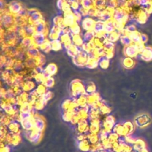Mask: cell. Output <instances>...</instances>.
I'll list each match as a JSON object with an SVG mask.
<instances>
[{
	"instance_id": "30",
	"label": "cell",
	"mask_w": 152,
	"mask_h": 152,
	"mask_svg": "<svg viewBox=\"0 0 152 152\" xmlns=\"http://www.w3.org/2000/svg\"><path fill=\"white\" fill-rule=\"evenodd\" d=\"M133 64H134V62L130 58L125 59L124 62V65L125 67H126L127 68H131L133 65Z\"/></svg>"
},
{
	"instance_id": "1",
	"label": "cell",
	"mask_w": 152,
	"mask_h": 152,
	"mask_svg": "<svg viewBox=\"0 0 152 152\" xmlns=\"http://www.w3.org/2000/svg\"><path fill=\"white\" fill-rule=\"evenodd\" d=\"M43 129L39 126H35L29 131H25L26 138L31 142H38L42 138V132Z\"/></svg>"
},
{
	"instance_id": "13",
	"label": "cell",
	"mask_w": 152,
	"mask_h": 152,
	"mask_svg": "<svg viewBox=\"0 0 152 152\" xmlns=\"http://www.w3.org/2000/svg\"><path fill=\"white\" fill-rule=\"evenodd\" d=\"M100 97L97 93H94L87 96V104L91 107L99 101H100Z\"/></svg>"
},
{
	"instance_id": "33",
	"label": "cell",
	"mask_w": 152,
	"mask_h": 152,
	"mask_svg": "<svg viewBox=\"0 0 152 152\" xmlns=\"http://www.w3.org/2000/svg\"><path fill=\"white\" fill-rule=\"evenodd\" d=\"M87 134H88V133H87V134H77V141L79 142V141H83V140L87 139Z\"/></svg>"
},
{
	"instance_id": "17",
	"label": "cell",
	"mask_w": 152,
	"mask_h": 152,
	"mask_svg": "<svg viewBox=\"0 0 152 152\" xmlns=\"http://www.w3.org/2000/svg\"><path fill=\"white\" fill-rule=\"evenodd\" d=\"M77 114V111H64L63 112V114L62 115V119L66 122H70L72 119V118Z\"/></svg>"
},
{
	"instance_id": "36",
	"label": "cell",
	"mask_w": 152,
	"mask_h": 152,
	"mask_svg": "<svg viewBox=\"0 0 152 152\" xmlns=\"http://www.w3.org/2000/svg\"><path fill=\"white\" fill-rule=\"evenodd\" d=\"M135 30H136L135 27L134 26H133V25L129 26L127 27V28H126L127 31H128V32H129V34H130V33H134V32H135V31H135Z\"/></svg>"
},
{
	"instance_id": "22",
	"label": "cell",
	"mask_w": 152,
	"mask_h": 152,
	"mask_svg": "<svg viewBox=\"0 0 152 152\" xmlns=\"http://www.w3.org/2000/svg\"><path fill=\"white\" fill-rule=\"evenodd\" d=\"M99 110L102 115L107 116L108 115H110L112 110L111 108L108 105H107L105 103H104V102H103V103L102 104L101 106L99 108Z\"/></svg>"
},
{
	"instance_id": "19",
	"label": "cell",
	"mask_w": 152,
	"mask_h": 152,
	"mask_svg": "<svg viewBox=\"0 0 152 152\" xmlns=\"http://www.w3.org/2000/svg\"><path fill=\"white\" fill-rule=\"evenodd\" d=\"M1 125H4L5 126H8L9 125V124L13 121L12 119L8 116L4 112V113H2V112L1 113Z\"/></svg>"
},
{
	"instance_id": "26",
	"label": "cell",
	"mask_w": 152,
	"mask_h": 152,
	"mask_svg": "<svg viewBox=\"0 0 152 152\" xmlns=\"http://www.w3.org/2000/svg\"><path fill=\"white\" fill-rule=\"evenodd\" d=\"M72 100L71 99H66L65 100L62 104V109H63L64 112V111H68L71 106V103H72Z\"/></svg>"
},
{
	"instance_id": "16",
	"label": "cell",
	"mask_w": 152,
	"mask_h": 152,
	"mask_svg": "<svg viewBox=\"0 0 152 152\" xmlns=\"http://www.w3.org/2000/svg\"><path fill=\"white\" fill-rule=\"evenodd\" d=\"M46 103H45V102L43 99L42 96H40L39 97V99L33 104L34 109H35L36 110H42V109H43L44 108V107L46 105Z\"/></svg>"
},
{
	"instance_id": "23",
	"label": "cell",
	"mask_w": 152,
	"mask_h": 152,
	"mask_svg": "<svg viewBox=\"0 0 152 152\" xmlns=\"http://www.w3.org/2000/svg\"><path fill=\"white\" fill-rule=\"evenodd\" d=\"M122 124H123V125H124V128L125 129V131L126 132L127 135H131V134L132 133V132L134 131V124L131 122H130V121L125 122H124Z\"/></svg>"
},
{
	"instance_id": "10",
	"label": "cell",
	"mask_w": 152,
	"mask_h": 152,
	"mask_svg": "<svg viewBox=\"0 0 152 152\" xmlns=\"http://www.w3.org/2000/svg\"><path fill=\"white\" fill-rule=\"evenodd\" d=\"M19 110L21 113L23 114L29 113L34 110L33 104L30 102H26L21 104L20 106H19Z\"/></svg>"
},
{
	"instance_id": "37",
	"label": "cell",
	"mask_w": 152,
	"mask_h": 152,
	"mask_svg": "<svg viewBox=\"0 0 152 152\" xmlns=\"http://www.w3.org/2000/svg\"><path fill=\"white\" fill-rule=\"evenodd\" d=\"M139 3L141 6L146 7L148 5V0H139Z\"/></svg>"
},
{
	"instance_id": "38",
	"label": "cell",
	"mask_w": 152,
	"mask_h": 152,
	"mask_svg": "<svg viewBox=\"0 0 152 152\" xmlns=\"http://www.w3.org/2000/svg\"><path fill=\"white\" fill-rule=\"evenodd\" d=\"M99 152H109V151L105 150H101V151H99Z\"/></svg>"
},
{
	"instance_id": "21",
	"label": "cell",
	"mask_w": 152,
	"mask_h": 152,
	"mask_svg": "<svg viewBox=\"0 0 152 152\" xmlns=\"http://www.w3.org/2000/svg\"><path fill=\"white\" fill-rule=\"evenodd\" d=\"M129 36L132 42L134 43V44H137V45L142 44L141 42V39H140V34H139L138 32L135 31L134 33H130Z\"/></svg>"
},
{
	"instance_id": "9",
	"label": "cell",
	"mask_w": 152,
	"mask_h": 152,
	"mask_svg": "<svg viewBox=\"0 0 152 152\" xmlns=\"http://www.w3.org/2000/svg\"><path fill=\"white\" fill-rule=\"evenodd\" d=\"M21 126L20 123L15 121H12L7 126L9 132L15 133V134H21Z\"/></svg>"
},
{
	"instance_id": "12",
	"label": "cell",
	"mask_w": 152,
	"mask_h": 152,
	"mask_svg": "<svg viewBox=\"0 0 152 152\" xmlns=\"http://www.w3.org/2000/svg\"><path fill=\"white\" fill-rule=\"evenodd\" d=\"M78 147L82 152H90L91 148V143L86 139L78 142Z\"/></svg>"
},
{
	"instance_id": "24",
	"label": "cell",
	"mask_w": 152,
	"mask_h": 152,
	"mask_svg": "<svg viewBox=\"0 0 152 152\" xmlns=\"http://www.w3.org/2000/svg\"><path fill=\"white\" fill-rule=\"evenodd\" d=\"M107 139L109 140V141L112 144L119 141V139H120V137L118 134H117L116 133L114 132H112L110 133H109L108 134V137Z\"/></svg>"
},
{
	"instance_id": "31",
	"label": "cell",
	"mask_w": 152,
	"mask_h": 152,
	"mask_svg": "<svg viewBox=\"0 0 152 152\" xmlns=\"http://www.w3.org/2000/svg\"><path fill=\"white\" fill-rule=\"evenodd\" d=\"M96 90V87L94 84H88L86 87V93H88L90 94L94 93Z\"/></svg>"
},
{
	"instance_id": "11",
	"label": "cell",
	"mask_w": 152,
	"mask_h": 152,
	"mask_svg": "<svg viewBox=\"0 0 152 152\" xmlns=\"http://www.w3.org/2000/svg\"><path fill=\"white\" fill-rule=\"evenodd\" d=\"M149 118L145 115H142L137 116L135 119V122L137 125L140 127L145 126L149 122Z\"/></svg>"
},
{
	"instance_id": "25",
	"label": "cell",
	"mask_w": 152,
	"mask_h": 152,
	"mask_svg": "<svg viewBox=\"0 0 152 152\" xmlns=\"http://www.w3.org/2000/svg\"><path fill=\"white\" fill-rule=\"evenodd\" d=\"M103 150H104L103 145H102L101 142H99L97 144H91V148H90V152H99Z\"/></svg>"
},
{
	"instance_id": "28",
	"label": "cell",
	"mask_w": 152,
	"mask_h": 152,
	"mask_svg": "<svg viewBox=\"0 0 152 152\" xmlns=\"http://www.w3.org/2000/svg\"><path fill=\"white\" fill-rule=\"evenodd\" d=\"M0 152H10V146L6 144L4 142L0 143Z\"/></svg>"
},
{
	"instance_id": "4",
	"label": "cell",
	"mask_w": 152,
	"mask_h": 152,
	"mask_svg": "<svg viewBox=\"0 0 152 152\" xmlns=\"http://www.w3.org/2000/svg\"><path fill=\"white\" fill-rule=\"evenodd\" d=\"M22 141L21 134L9 132L6 137L5 142L9 146L15 147L20 144Z\"/></svg>"
},
{
	"instance_id": "32",
	"label": "cell",
	"mask_w": 152,
	"mask_h": 152,
	"mask_svg": "<svg viewBox=\"0 0 152 152\" xmlns=\"http://www.w3.org/2000/svg\"><path fill=\"white\" fill-rule=\"evenodd\" d=\"M54 84L53 80L51 78H48V79L44 82V86L46 87H51Z\"/></svg>"
},
{
	"instance_id": "15",
	"label": "cell",
	"mask_w": 152,
	"mask_h": 152,
	"mask_svg": "<svg viewBox=\"0 0 152 152\" xmlns=\"http://www.w3.org/2000/svg\"><path fill=\"white\" fill-rule=\"evenodd\" d=\"M102 114L99 109H95L93 107L90 108L89 110V119H100Z\"/></svg>"
},
{
	"instance_id": "2",
	"label": "cell",
	"mask_w": 152,
	"mask_h": 152,
	"mask_svg": "<svg viewBox=\"0 0 152 152\" xmlns=\"http://www.w3.org/2000/svg\"><path fill=\"white\" fill-rule=\"evenodd\" d=\"M115 119L113 116L108 115L105 116L102 122V128H103L108 134L113 131V127L115 125Z\"/></svg>"
},
{
	"instance_id": "34",
	"label": "cell",
	"mask_w": 152,
	"mask_h": 152,
	"mask_svg": "<svg viewBox=\"0 0 152 152\" xmlns=\"http://www.w3.org/2000/svg\"><path fill=\"white\" fill-rule=\"evenodd\" d=\"M80 120H81V119H80V118H79V117L78 116V115L76 114V115L72 118V119L71 121L70 122V123H71V125H77V124L80 122Z\"/></svg>"
},
{
	"instance_id": "29",
	"label": "cell",
	"mask_w": 152,
	"mask_h": 152,
	"mask_svg": "<svg viewBox=\"0 0 152 152\" xmlns=\"http://www.w3.org/2000/svg\"><path fill=\"white\" fill-rule=\"evenodd\" d=\"M42 97L44 100V101L45 102V103H47V102L52 99V93L50 91H46L43 95L42 96Z\"/></svg>"
},
{
	"instance_id": "8",
	"label": "cell",
	"mask_w": 152,
	"mask_h": 152,
	"mask_svg": "<svg viewBox=\"0 0 152 152\" xmlns=\"http://www.w3.org/2000/svg\"><path fill=\"white\" fill-rule=\"evenodd\" d=\"M90 106L87 105L84 107H79L77 110V115L81 119H87L88 120L89 119V110H90Z\"/></svg>"
},
{
	"instance_id": "20",
	"label": "cell",
	"mask_w": 152,
	"mask_h": 152,
	"mask_svg": "<svg viewBox=\"0 0 152 152\" xmlns=\"http://www.w3.org/2000/svg\"><path fill=\"white\" fill-rule=\"evenodd\" d=\"M77 102L79 106V107L86 106L87 104V96L86 94H83L76 98Z\"/></svg>"
},
{
	"instance_id": "6",
	"label": "cell",
	"mask_w": 152,
	"mask_h": 152,
	"mask_svg": "<svg viewBox=\"0 0 152 152\" xmlns=\"http://www.w3.org/2000/svg\"><path fill=\"white\" fill-rule=\"evenodd\" d=\"M90 124L89 132L99 134L102 129V123L100 119H88Z\"/></svg>"
},
{
	"instance_id": "27",
	"label": "cell",
	"mask_w": 152,
	"mask_h": 152,
	"mask_svg": "<svg viewBox=\"0 0 152 152\" xmlns=\"http://www.w3.org/2000/svg\"><path fill=\"white\" fill-rule=\"evenodd\" d=\"M121 40L122 43L124 45H125L126 46L131 45L132 43L129 36H126H126H123L121 37Z\"/></svg>"
},
{
	"instance_id": "14",
	"label": "cell",
	"mask_w": 152,
	"mask_h": 152,
	"mask_svg": "<svg viewBox=\"0 0 152 152\" xmlns=\"http://www.w3.org/2000/svg\"><path fill=\"white\" fill-rule=\"evenodd\" d=\"M145 142L140 138H138L135 140L134 144L132 145L133 150L135 151H139L142 149L145 148Z\"/></svg>"
},
{
	"instance_id": "35",
	"label": "cell",
	"mask_w": 152,
	"mask_h": 152,
	"mask_svg": "<svg viewBox=\"0 0 152 152\" xmlns=\"http://www.w3.org/2000/svg\"><path fill=\"white\" fill-rule=\"evenodd\" d=\"M140 39H141V42L142 44L146 43L148 40L147 36L144 34H140Z\"/></svg>"
},
{
	"instance_id": "7",
	"label": "cell",
	"mask_w": 152,
	"mask_h": 152,
	"mask_svg": "<svg viewBox=\"0 0 152 152\" xmlns=\"http://www.w3.org/2000/svg\"><path fill=\"white\" fill-rule=\"evenodd\" d=\"M140 55L141 58L145 61H152V48L150 46L144 48Z\"/></svg>"
},
{
	"instance_id": "18",
	"label": "cell",
	"mask_w": 152,
	"mask_h": 152,
	"mask_svg": "<svg viewBox=\"0 0 152 152\" xmlns=\"http://www.w3.org/2000/svg\"><path fill=\"white\" fill-rule=\"evenodd\" d=\"M87 140L89 141L91 144H94L100 142L99 134L88 132L87 134Z\"/></svg>"
},
{
	"instance_id": "5",
	"label": "cell",
	"mask_w": 152,
	"mask_h": 152,
	"mask_svg": "<svg viewBox=\"0 0 152 152\" xmlns=\"http://www.w3.org/2000/svg\"><path fill=\"white\" fill-rule=\"evenodd\" d=\"M90 124L88 120L81 119L75 125V129L77 134H87L89 132Z\"/></svg>"
},
{
	"instance_id": "3",
	"label": "cell",
	"mask_w": 152,
	"mask_h": 152,
	"mask_svg": "<svg viewBox=\"0 0 152 152\" xmlns=\"http://www.w3.org/2000/svg\"><path fill=\"white\" fill-rule=\"evenodd\" d=\"M142 46H143L142 44H131L130 45L126 46L124 49V53L129 58L134 57L137 56L139 52H141V50L144 49V48H141Z\"/></svg>"
}]
</instances>
